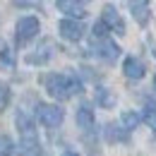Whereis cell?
I'll list each match as a JSON object with an SVG mask.
<instances>
[{"label":"cell","instance_id":"cell-1","mask_svg":"<svg viewBox=\"0 0 156 156\" xmlns=\"http://www.w3.org/2000/svg\"><path fill=\"white\" fill-rule=\"evenodd\" d=\"M41 84L55 101H67L75 94L82 91V79L77 75H60V72H48L41 77Z\"/></svg>","mask_w":156,"mask_h":156},{"label":"cell","instance_id":"cell-2","mask_svg":"<svg viewBox=\"0 0 156 156\" xmlns=\"http://www.w3.org/2000/svg\"><path fill=\"white\" fill-rule=\"evenodd\" d=\"M36 115H39V122L43 125V127L55 130V127L62 125V120H65V111L60 108L58 103H39Z\"/></svg>","mask_w":156,"mask_h":156},{"label":"cell","instance_id":"cell-3","mask_svg":"<svg viewBox=\"0 0 156 156\" xmlns=\"http://www.w3.org/2000/svg\"><path fill=\"white\" fill-rule=\"evenodd\" d=\"M41 31V24L36 17H31V15H27V17H22L17 20L15 24V36H17V46H24V43H29L31 39H36Z\"/></svg>","mask_w":156,"mask_h":156},{"label":"cell","instance_id":"cell-4","mask_svg":"<svg viewBox=\"0 0 156 156\" xmlns=\"http://www.w3.org/2000/svg\"><path fill=\"white\" fill-rule=\"evenodd\" d=\"M94 53H96L101 60H106V62H115L120 58V48H118V43L111 36L108 39H94Z\"/></svg>","mask_w":156,"mask_h":156},{"label":"cell","instance_id":"cell-5","mask_svg":"<svg viewBox=\"0 0 156 156\" xmlns=\"http://www.w3.org/2000/svg\"><path fill=\"white\" fill-rule=\"evenodd\" d=\"M58 31H60V36L65 41H79L82 36H84V24L82 22H77V20H60V24H58Z\"/></svg>","mask_w":156,"mask_h":156},{"label":"cell","instance_id":"cell-6","mask_svg":"<svg viewBox=\"0 0 156 156\" xmlns=\"http://www.w3.org/2000/svg\"><path fill=\"white\" fill-rule=\"evenodd\" d=\"M53 51H55L53 41H51V39H43L39 46H36V51H31V53L27 55V62H29V65H43V62L51 60Z\"/></svg>","mask_w":156,"mask_h":156},{"label":"cell","instance_id":"cell-7","mask_svg":"<svg viewBox=\"0 0 156 156\" xmlns=\"http://www.w3.org/2000/svg\"><path fill=\"white\" fill-rule=\"evenodd\" d=\"M58 10L67 15V20H84L87 17V5L79 0H58Z\"/></svg>","mask_w":156,"mask_h":156},{"label":"cell","instance_id":"cell-8","mask_svg":"<svg viewBox=\"0 0 156 156\" xmlns=\"http://www.w3.org/2000/svg\"><path fill=\"white\" fill-rule=\"evenodd\" d=\"M101 22H103L108 29H113L115 34H125V24H122V17H120V12L115 10V5H106V7H103Z\"/></svg>","mask_w":156,"mask_h":156},{"label":"cell","instance_id":"cell-9","mask_svg":"<svg viewBox=\"0 0 156 156\" xmlns=\"http://www.w3.org/2000/svg\"><path fill=\"white\" fill-rule=\"evenodd\" d=\"M122 72H125V77L127 79H142L144 77V72H147V65L142 62L139 58H125V62H122Z\"/></svg>","mask_w":156,"mask_h":156},{"label":"cell","instance_id":"cell-10","mask_svg":"<svg viewBox=\"0 0 156 156\" xmlns=\"http://www.w3.org/2000/svg\"><path fill=\"white\" fill-rule=\"evenodd\" d=\"M130 12L139 27H147L149 17H151V10H149V2H142V0H132L130 2Z\"/></svg>","mask_w":156,"mask_h":156},{"label":"cell","instance_id":"cell-11","mask_svg":"<svg viewBox=\"0 0 156 156\" xmlns=\"http://www.w3.org/2000/svg\"><path fill=\"white\" fill-rule=\"evenodd\" d=\"M15 122H17V130H20V137H22V139H27V137H36L34 120H31V115H27L24 111H17Z\"/></svg>","mask_w":156,"mask_h":156},{"label":"cell","instance_id":"cell-12","mask_svg":"<svg viewBox=\"0 0 156 156\" xmlns=\"http://www.w3.org/2000/svg\"><path fill=\"white\" fill-rule=\"evenodd\" d=\"M77 125L82 127V130H91L94 127V108L89 106V103H82L77 108Z\"/></svg>","mask_w":156,"mask_h":156},{"label":"cell","instance_id":"cell-13","mask_svg":"<svg viewBox=\"0 0 156 156\" xmlns=\"http://www.w3.org/2000/svg\"><path fill=\"white\" fill-rule=\"evenodd\" d=\"M103 137H106V142H125L127 139V130L120 125V122H108L106 125V130H103Z\"/></svg>","mask_w":156,"mask_h":156},{"label":"cell","instance_id":"cell-14","mask_svg":"<svg viewBox=\"0 0 156 156\" xmlns=\"http://www.w3.org/2000/svg\"><path fill=\"white\" fill-rule=\"evenodd\" d=\"M139 122H142V115H139L137 111H122V113H120V125H122L127 132H132L135 127H139Z\"/></svg>","mask_w":156,"mask_h":156},{"label":"cell","instance_id":"cell-15","mask_svg":"<svg viewBox=\"0 0 156 156\" xmlns=\"http://www.w3.org/2000/svg\"><path fill=\"white\" fill-rule=\"evenodd\" d=\"M96 101H98V106H103V108H113L118 103L115 94L111 89H106V87H98L96 89Z\"/></svg>","mask_w":156,"mask_h":156},{"label":"cell","instance_id":"cell-16","mask_svg":"<svg viewBox=\"0 0 156 156\" xmlns=\"http://www.w3.org/2000/svg\"><path fill=\"white\" fill-rule=\"evenodd\" d=\"M0 62L5 67H15V51L2 41V36H0Z\"/></svg>","mask_w":156,"mask_h":156},{"label":"cell","instance_id":"cell-17","mask_svg":"<svg viewBox=\"0 0 156 156\" xmlns=\"http://www.w3.org/2000/svg\"><path fill=\"white\" fill-rule=\"evenodd\" d=\"M10 98H12V91H10V84L7 82H0V113L10 106Z\"/></svg>","mask_w":156,"mask_h":156},{"label":"cell","instance_id":"cell-18","mask_svg":"<svg viewBox=\"0 0 156 156\" xmlns=\"http://www.w3.org/2000/svg\"><path fill=\"white\" fill-rule=\"evenodd\" d=\"M15 151V144L7 135H0V156H12Z\"/></svg>","mask_w":156,"mask_h":156},{"label":"cell","instance_id":"cell-19","mask_svg":"<svg viewBox=\"0 0 156 156\" xmlns=\"http://www.w3.org/2000/svg\"><path fill=\"white\" fill-rule=\"evenodd\" d=\"M108 31H111V29H108L101 20H98L96 24H94V29H91V34H94V39H96V41L98 39H108Z\"/></svg>","mask_w":156,"mask_h":156},{"label":"cell","instance_id":"cell-20","mask_svg":"<svg viewBox=\"0 0 156 156\" xmlns=\"http://www.w3.org/2000/svg\"><path fill=\"white\" fill-rule=\"evenodd\" d=\"M142 120H147V125H149L151 130H156V106L154 108H147V113L142 115Z\"/></svg>","mask_w":156,"mask_h":156},{"label":"cell","instance_id":"cell-21","mask_svg":"<svg viewBox=\"0 0 156 156\" xmlns=\"http://www.w3.org/2000/svg\"><path fill=\"white\" fill-rule=\"evenodd\" d=\"M60 156H79V154H77V151H75V149H65V151H62V154H60Z\"/></svg>","mask_w":156,"mask_h":156},{"label":"cell","instance_id":"cell-22","mask_svg":"<svg viewBox=\"0 0 156 156\" xmlns=\"http://www.w3.org/2000/svg\"><path fill=\"white\" fill-rule=\"evenodd\" d=\"M154 89H156V75H154Z\"/></svg>","mask_w":156,"mask_h":156}]
</instances>
